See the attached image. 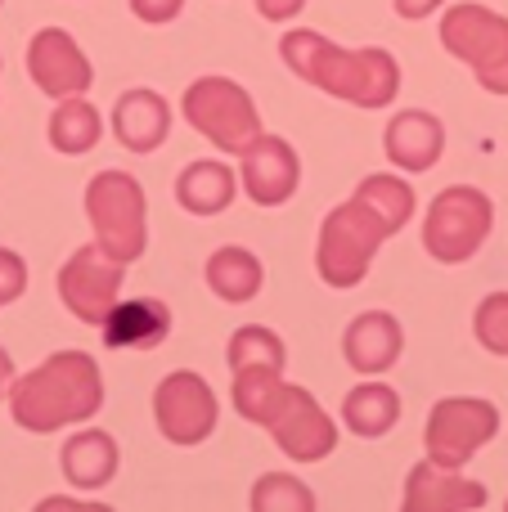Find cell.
Returning a JSON list of instances; mask_svg holds the SVG:
<instances>
[{"label":"cell","instance_id":"obj_31","mask_svg":"<svg viewBox=\"0 0 508 512\" xmlns=\"http://www.w3.org/2000/svg\"><path fill=\"white\" fill-rule=\"evenodd\" d=\"M302 9H306V0H257V14L266 23H293Z\"/></svg>","mask_w":508,"mask_h":512},{"label":"cell","instance_id":"obj_10","mask_svg":"<svg viewBox=\"0 0 508 512\" xmlns=\"http://www.w3.org/2000/svg\"><path fill=\"white\" fill-rule=\"evenodd\" d=\"M261 427H266L279 450L297 463H320L324 454L338 450V423L324 414V405L311 391L293 387V382H284V391L275 396V405H270Z\"/></svg>","mask_w":508,"mask_h":512},{"label":"cell","instance_id":"obj_20","mask_svg":"<svg viewBox=\"0 0 508 512\" xmlns=\"http://www.w3.org/2000/svg\"><path fill=\"white\" fill-rule=\"evenodd\" d=\"M234 194H239V176L225 162L203 158V162H189L176 176V203L189 216H221L234 203Z\"/></svg>","mask_w":508,"mask_h":512},{"label":"cell","instance_id":"obj_15","mask_svg":"<svg viewBox=\"0 0 508 512\" xmlns=\"http://www.w3.org/2000/svg\"><path fill=\"white\" fill-rule=\"evenodd\" d=\"M401 351H405V328H401V319L387 315V310H365V315H356L347 324V333H342V355H347V364L360 378L387 373L401 360Z\"/></svg>","mask_w":508,"mask_h":512},{"label":"cell","instance_id":"obj_35","mask_svg":"<svg viewBox=\"0 0 508 512\" xmlns=\"http://www.w3.org/2000/svg\"><path fill=\"white\" fill-rule=\"evenodd\" d=\"M0 5H5V0H0Z\"/></svg>","mask_w":508,"mask_h":512},{"label":"cell","instance_id":"obj_27","mask_svg":"<svg viewBox=\"0 0 508 512\" xmlns=\"http://www.w3.org/2000/svg\"><path fill=\"white\" fill-rule=\"evenodd\" d=\"M356 198L360 203H369L378 216H383L392 230H401L405 221L414 216V189L405 185L401 176H369V180H360V189H356Z\"/></svg>","mask_w":508,"mask_h":512},{"label":"cell","instance_id":"obj_4","mask_svg":"<svg viewBox=\"0 0 508 512\" xmlns=\"http://www.w3.org/2000/svg\"><path fill=\"white\" fill-rule=\"evenodd\" d=\"M86 221L95 230V243L122 265L140 261L149 248V203L144 185L126 171H99L86 185Z\"/></svg>","mask_w":508,"mask_h":512},{"label":"cell","instance_id":"obj_3","mask_svg":"<svg viewBox=\"0 0 508 512\" xmlns=\"http://www.w3.org/2000/svg\"><path fill=\"white\" fill-rule=\"evenodd\" d=\"M392 225L374 212L369 203H360L356 194L338 207V212L324 216L320 225V243H315V270L329 288H356L360 279L369 274L378 248L392 239Z\"/></svg>","mask_w":508,"mask_h":512},{"label":"cell","instance_id":"obj_22","mask_svg":"<svg viewBox=\"0 0 508 512\" xmlns=\"http://www.w3.org/2000/svg\"><path fill=\"white\" fill-rule=\"evenodd\" d=\"M261 283H266V265L248 248H216L207 256V288L221 301H230V306L252 301L261 292Z\"/></svg>","mask_w":508,"mask_h":512},{"label":"cell","instance_id":"obj_23","mask_svg":"<svg viewBox=\"0 0 508 512\" xmlns=\"http://www.w3.org/2000/svg\"><path fill=\"white\" fill-rule=\"evenodd\" d=\"M99 140H104V117H99V108L90 104L86 95L59 99V108L50 113V144L54 149L68 153V158H81V153H90Z\"/></svg>","mask_w":508,"mask_h":512},{"label":"cell","instance_id":"obj_28","mask_svg":"<svg viewBox=\"0 0 508 512\" xmlns=\"http://www.w3.org/2000/svg\"><path fill=\"white\" fill-rule=\"evenodd\" d=\"M473 333L491 355H508V292L482 297V306L473 315Z\"/></svg>","mask_w":508,"mask_h":512},{"label":"cell","instance_id":"obj_8","mask_svg":"<svg viewBox=\"0 0 508 512\" xmlns=\"http://www.w3.org/2000/svg\"><path fill=\"white\" fill-rule=\"evenodd\" d=\"M500 432V409L482 396H446L432 405L428 427H423V450L441 468H464L482 445Z\"/></svg>","mask_w":508,"mask_h":512},{"label":"cell","instance_id":"obj_9","mask_svg":"<svg viewBox=\"0 0 508 512\" xmlns=\"http://www.w3.org/2000/svg\"><path fill=\"white\" fill-rule=\"evenodd\" d=\"M216 418H221V405L203 373L176 369L153 387V423L171 445H185V450L203 445L216 432Z\"/></svg>","mask_w":508,"mask_h":512},{"label":"cell","instance_id":"obj_5","mask_svg":"<svg viewBox=\"0 0 508 512\" xmlns=\"http://www.w3.org/2000/svg\"><path fill=\"white\" fill-rule=\"evenodd\" d=\"M185 122L203 135L207 144H216L221 153L239 158L252 140L261 135V113L252 104V95L230 77H198L189 81L185 99H180Z\"/></svg>","mask_w":508,"mask_h":512},{"label":"cell","instance_id":"obj_6","mask_svg":"<svg viewBox=\"0 0 508 512\" xmlns=\"http://www.w3.org/2000/svg\"><path fill=\"white\" fill-rule=\"evenodd\" d=\"M491 225H495V207L482 189L450 185L432 198L428 216H423V248L441 265H464L491 239Z\"/></svg>","mask_w":508,"mask_h":512},{"label":"cell","instance_id":"obj_18","mask_svg":"<svg viewBox=\"0 0 508 512\" xmlns=\"http://www.w3.org/2000/svg\"><path fill=\"white\" fill-rule=\"evenodd\" d=\"M59 468L72 490H104L108 481L117 477V468H122V450H117V441L108 432L86 427V432L63 441Z\"/></svg>","mask_w":508,"mask_h":512},{"label":"cell","instance_id":"obj_32","mask_svg":"<svg viewBox=\"0 0 508 512\" xmlns=\"http://www.w3.org/2000/svg\"><path fill=\"white\" fill-rule=\"evenodd\" d=\"M396 14L410 18V23H419V18H432L441 9V0H392Z\"/></svg>","mask_w":508,"mask_h":512},{"label":"cell","instance_id":"obj_29","mask_svg":"<svg viewBox=\"0 0 508 512\" xmlns=\"http://www.w3.org/2000/svg\"><path fill=\"white\" fill-rule=\"evenodd\" d=\"M27 292V261L18 252L0 248V306L18 301Z\"/></svg>","mask_w":508,"mask_h":512},{"label":"cell","instance_id":"obj_1","mask_svg":"<svg viewBox=\"0 0 508 512\" xmlns=\"http://www.w3.org/2000/svg\"><path fill=\"white\" fill-rule=\"evenodd\" d=\"M279 54L306 86L324 90L333 99H347L356 108H387L401 95V63L378 45L347 50V45L324 41L320 32L293 27V32L279 36Z\"/></svg>","mask_w":508,"mask_h":512},{"label":"cell","instance_id":"obj_16","mask_svg":"<svg viewBox=\"0 0 508 512\" xmlns=\"http://www.w3.org/2000/svg\"><path fill=\"white\" fill-rule=\"evenodd\" d=\"M383 153L401 171H432L437 158L446 153V126H441V117L423 113V108H405L387 122Z\"/></svg>","mask_w":508,"mask_h":512},{"label":"cell","instance_id":"obj_33","mask_svg":"<svg viewBox=\"0 0 508 512\" xmlns=\"http://www.w3.org/2000/svg\"><path fill=\"white\" fill-rule=\"evenodd\" d=\"M45 512L54 508H77V512H108V504H90V499H41Z\"/></svg>","mask_w":508,"mask_h":512},{"label":"cell","instance_id":"obj_21","mask_svg":"<svg viewBox=\"0 0 508 512\" xmlns=\"http://www.w3.org/2000/svg\"><path fill=\"white\" fill-rule=\"evenodd\" d=\"M342 423H347V432L365 436V441H378V436H387L401 423V396H396L387 382H360V387L347 391V400H342Z\"/></svg>","mask_w":508,"mask_h":512},{"label":"cell","instance_id":"obj_2","mask_svg":"<svg viewBox=\"0 0 508 512\" xmlns=\"http://www.w3.org/2000/svg\"><path fill=\"white\" fill-rule=\"evenodd\" d=\"M99 405H104V373L86 351H54L9 387V414L23 432L36 436L86 423L99 414Z\"/></svg>","mask_w":508,"mask_h":512},{"label":"cell","instance_id":"obj_11","mask_svg":"<svg viewBox=\"0 0 508 512\" xmlns=\"http://www.w3.org/2000/svg\"><path fill=\"white\" fill-rule=\"evenodd\" d=\"M126 265L117 256H108L99 243H86L63 261L59 270V301L68 306V315H77L81 324H104L108 310L117 306V292H122Z\"/></svg>","mask_w":508,"mask_h":512},{"label":"cell","instance_id":"obj_14","mask_svg":"<svg viewBox=\"0 0 508 512\" xmlns=\"http://www.w3.org/2000/svg\"><path fill=\"white\" fill-rule=\"evenodd\" d=\"M405 512H468V508H486V486L459 477V468H441V463L423 459L410 468L405 477Z\"/></svg>","mask_w":508,"mask_h":512},{"label":"cell","instance_id":"obj_34","mask_svg":"<svg viewBox=\"0 0 508 512\" xmlns=\"http://www.w3.org/2000/svg\"><path fill=\"white\" fill-rule=\"evenodd\" d=\"M14 378H18V373H14V360H9V355H5V346H0V400L9 396V387H14Z\"/></svg>","mask_w":508,"mask_h":512},{"label":"cell","instance_id":"obj_13","mask_svg":"<svg viewBox=\"0 0 508 512\" xmlns=\"http://www.w3.org/2000/svg\"><path fill=\"white\" fill-rule=\"evenodd\" d=\"M239 185L257 207H279L302 185V158H297V149L288 140L261 131L239 153Z\"/></svg>","mask_w":508,"mask_h":512},{"label":"cell","instance_id":"obj_26","mask_svg":"<svg viewBox=\"0 0 508 512\" xmlns=\"http://www.w3.org/2000/svg\"><path fill=\"white\" fill-rule=\"evenodd\" d=\"M252 512H315V495L293 472H266L252 486Z\"/></svg>","mask_w":508,"mask_h":512},{"label":"cell","instance_id":"obj_24","mask_svg":"<svg viewBox=\"0 0 508 512\" xmlns=\"http://www.w3.org/2000/svg\"><path fill=\"white\" fill-rule=\"evenodd\" d=\"M225 360H230V373L234 369H288V346L284 337L275 333V328H261V324H243L239 333L230 337V351H225Z\"/></svg>","mask_w":508,"mask_h":512},{"label":"cell","instance_id":"obj_12","mask_svg":"<svg viewBox=\"0 0 508 512\" xmlns=\"http://www.w3.org/2000/svg\"><path fill=\"white\" fill-rule=\"evenodd\" d=\"M27 77L41 95L50 99H68V95H86L95 68H90L86 50L72 41L63 27H41L27 41Z\"/></svg>","mask_w":508,"mask_h":512},{"label":"cell","instance_id":"obj_19","mask_svg":"<svg viewBox=\"0 0 508 512\" xmlns=\"http://www.w3.org/2000/svg\"><path fill=\"white\" fill-rule=\"evenodd\" d=\"M99 328H104V342L117 346V351H153V346H162L171 333V310H167V301H158V297L117 301Z\"/></svg>","mask_w":508,"mask_h":512},{"label":"cell","instance_id":"obj_25","mask_svg":"<svg viewBox=\"0 0 508 512\" xmlns=\"http://www.w3.org/2000/svg\"><path fill=\"white\" fill-rule=\"evenodd\" d=\"M284 391V373L279 369H234V409H239V418H248V423H266L270 405H275V396Z\"/></svg>","mask_w":508,"mask_h":512},{"label":"cell","instance_id":"obj_30","mask_svg":"<svg viewBox=\"0 0 508 512\" xmlns=\"http://www.w3.org/2000/svg\"><path fill=\"white\" fill-rule=\"evenodd\" d=\"M180 9H185V0H131V14L140 18V23H153V27L176 23Z\"/></svg>","mask_w":508,"mask_h":512},{"label":"cell","instance_id":"obj_17","mask_svg":"<svg viewBox=\"0 0 508 512\" xmlns=\"http://www.w3.org/2000/svg\"><path fill=\"white\" fill-rule=\"evenodd\" d=\"M113 135L122 149L153 153L171 135V108L158 90H126L113 104Z\"/></svg>","mask_w":508,"mask_h":512},{"label":"cell","instance_id":"obj_7","mask_svg":"<svg viewBox=\"0 0 508 512\" xmlns=\"http://www.w3.org/2000/svg\"><path fill=\"white\" fill-rule=\"evenodd\" d=\"M441 45L477 72L491 95H508V18L486 5H450L441 18Z\"/></svg>","mask_w":508,"mask_h":512}]
</instances>
